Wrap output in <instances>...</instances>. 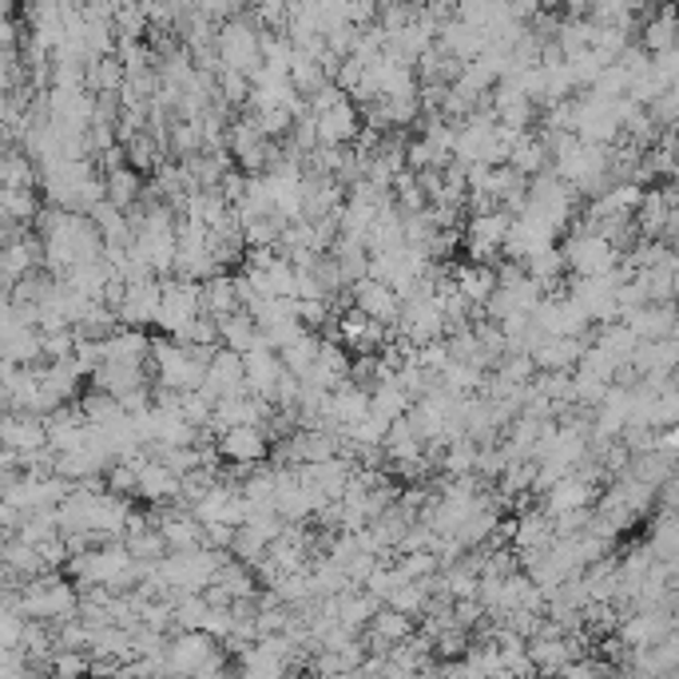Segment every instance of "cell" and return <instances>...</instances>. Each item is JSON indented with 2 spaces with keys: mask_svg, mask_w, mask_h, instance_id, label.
Listing matches in <instances>:
<instances>
[{
  "mask_svg": "<svg viewBox=\"0 0 679 679\" xmlns=\"http://www.w3.org/2000/svg\"><path fill=\"white\" fill-rule=\"evenodd\" d=\"M100 180H103V203H112L115 211L132 215L139 207V199H144V175H136L132 168H115L108 175H100Z\"/></svg>",
  "mask_w": 679,
  "mask_h": 679,
  "instance_id": "ac0fdd59",
  "label": "cell"
},
{
  "mask_svg": "<svg viewBox=\"0 0 679 679\" xmlns=\"http://www.w3.org/2000/svg\"><path fill=\"white\" fill-rule=\"evenodd\" d=\"M676 635V616L671 608H652V612H632L616 624V640L624 647H656L659 640Z\"/></svg>",
  "mask_w": 679,
  "mask_h": 679,
  "instance_id": "8992f818",
  "label": "cell"
},
{
  "mask_svg": "<svg viewBox=\"0 0 679 679\" xmlns=\"http://www.w3.org/2000/svg\"><path fill=\"white\" fill-rule=\"evenodd\" d=\"M505 168H513L521 180H532V175H541V171H548V151H544L541 136L536 132H529V136H521L517 144H513L509 159H505Z\"/></svg>",
  "mask_w": 679,
  "mask_h": 679,
  "instance_id": "44dd1931",
  "label": "cell"
},
{
  "mask_svg": "<svg viewBox=\"0 0 679 679\" xmlns=\"http://www.w3.org/2000/svg\"><path fill=\"white\" fill-rule=\"evenodd\" d=\"M203 394L211 402H223V397H243L247 394V382H243V354L235 350H223L219 346L211 354V362H207V374H203Z\"/></svg>",
  "mask_w": 679,
  "mask_h": 679,
  "instance_id": "ba28073f",
  "label": "cell"
},
{
  "mask_svg": "<svg viewBox=\"0 0 679 679\" xmlns=\"http://www.w3.org/2000/svg\"><path fill=\"white\" fill-rule=\"evenodd\" d=\"M580 350H584V342L541 338L529 350V358H532V366H536V374H572L580 362Z\"/></svg>",
  "mask_w": 679,
  "mask_h": 679,
  "instance_id": "5bb4252c",
  "label": "cell"
},
{
  "mask_svg": "<svg viewBox=\"0 0 679 679\" xmlns=\"http://www.w3.org/2000/svg\"><path fill=\"white\" fill-rule=\"evenodd\" d=\"M156 310H159V283L151 279V283L127 286L112 314L124 330H144V326H156Z\"/></svg>",
  "mask_w": 679,
  "mask_h": 679,
  "instance_id": "7c38bea8",
  "label": "cell"
},
{
  "mask_svg": "<svg viewBox=\"0 0 679 679\" xmlns=\"http://www.w3.org/2000/svg\"><path fill=\"white\" fill-rule=\"evenodd\" d=\"M409 406H413V402H409V397L397 390L394 378H385V382H378L374 390H370V413H378V418H385V421L406 418Z\"/></svg>",
  "mask_w": 679,
  "mask_h": 679,
  "instance_id": "603a6c76",
  "label": "cell"
},
{
  "mask_svg": "<svg viewBox=\"0 0 679 679\" xmlns=\"http://www.w3.org/2000/svg\"><path fill=\"white\" fill-rule=\"evenodd\" d=\"M366 413H370V390H362V385L354 382H342L338 390H330V418H334L338 433L346 425H358Z\"/></svg>",
  "mask_w": 679,
  "mask_h": 679,
  "instance_id": "d6986e66",
  "label": "cell"
},
{
  "mask_svg": "<svg viewBox=\"0 0 679 679\" xmlns=\"http://www.w3.org/2000/svg\"><path fill=\"white\" fill-rule=\"evenodd\" d=\"M624 326L632 330L635 342H659V338H676V310L671 306H640V310H628L620 318Z\"/></svg>",
  "mask_w": 679,
  "mask_h": 679,
  "instance_id": "9a60e30c",
  "label": "cell"
},
{
  "mask_svg": "<svg viewBox=\"0 0 679 679\" xmlns=\"http://www.w3.org/2000/svg\"><path fill=\"white\" fill-rule=\"evenodd\" d=\"M48 679H91V656L88 652H52L45 664Z\"/></svg>",
  "mask_w": 679,
  "mask_h": 679,
  "instance_id": "d4e9b609",
  "label": "cell"
},
{
  "mask_svg": "<svg viewBox=\"0 0 679 679\" xmlns=\"http://www.w3.org/2000/svg\"><path fill=\"white\" fill-rule=\"evenodd\" d=\"M449 279H453V286H457V295L473 306V310H481V306L489 303V295L497 291L493 267H477V262H453Z\"/></svg>",
  "mask_w": 679,
  "mask_h": 679,
  "instance_id": "2e32d148",
  "label": "cell"
},
{
  "mask_svg": "<svg viewBox=\"0 0 679 679\" xmlns=\"http://www.w3.org/2000/svg\"><path fill=\"white\" fill-rule=\"evenodd\" d=\"M521 267H524V274H529L532 283L541 286V295H553L556 286H560V279H565V255H560V247L532 250Z\"/></svg>",
  "mask_w": 679,
  "mask_h": 679,
  "instance_id": "ffe728a7",
  "label": "cell"
},
{
  "mask_svg": "<svg viewBox=\"0 0 679 679\" xmlns=\"http://www.w3.org/2000/svg\"><path fill=\"white\" fill-rule=\"evenodd\" d=\"M652 76H656L664 88H676V79H679V52H676V48H668V52H656V57H652Z\"/></svg>",
  "mask_w": 679,
  "mask_h": 679,
  "instance_id": "484cf974",
  "label": "cell"
},
{
  "mask_svg": "<svg viewBox=\"0 0 679 679\" xmlns=\"http://www.w3.org/2000/svg\"><path fill=\"white\" fill-rule=\"evenodd\" d=\"M21 616L36 624H64L76 616V589L57 572L21 584Z\"/></svg>",
  "mask_w": 679,
  "mask_h": 679,
  "instance_id": "6da1fadb",
  "label": "cell"
},
{
  "mask_svg": "<svg viewBox=\"0 0 679 679\" xmlns=\"http://www.w3.org/2000/svg\"><path fill=\"white\" fill-rule=\"evenodd\" d=\"M215 57H219V69L226 72H238V76H250V72L259 69V28L250 21V12L243 9L235 21L219 24V36H215Z\"/></svg>",
  "mask_w": 679,
  "mask_h": 679,
  "instance_id": "7a4b0ae2",
  "label": "cell"
},
{
  "mask_svg": "<svg viewBox=\"0 0 679 679\" xmlns=\"http://www.w3.org/2000/svg\"><path fill=\"white\" fill-rule=\"evenodd\" d=\"M136 501H148V505L180 501V477L171 473L168 465H159L148 457V461L136 469Z\"/></svg>",
  "mask_w": 679,
  "mask_h": 679,
  "instance_id": "e0dca14e",
  "label": "cell"
},
{
  "mask_svg": "<svg viewBox=\"0 0 679 679\" xmlns=\"http://www.w3.org/2000/svg\"><path fill=\"white\" fill-rule=\"evenodd\" d=\"M0 445L16 457H33V453L48 449V433H45V418H33V413H4L0 418Z\"/></svg>",
  "mask_w": 679,
  "mask_h": 679,
  "instance_id": "9c48e42d",
  "label": "cell"
},
{
  "mask_svg": "<svg viewBox=\"0 0 679 679\" xmlns=\"http://www.w3.org/2000/svg\"><path fill=\"white\" fill-rule=\"evenodd\" d=\"M318 346H322V334H303V338H298L295 346H286V350H279V362H283L286 374L303 382V378L310 374V366H314V358H318Z\"/></svg>",
  "mask_w": 679,
  "mask_h": 679,
  "instance_id": "cb8c5ba5",
  "label": "cell"
},
{
  "mask_svg": "<svg viewBox=\"0 0 679 679\" xmlns=\"http://www.w3.org/2000/svg\"><path fill=\"white\" fill-rule=\"evenodd\" d=\"M0 584H4V568H0Z\"/></svg>",
  "mask_w": 679,
  "mask_h": 679,
  "instance_id": "4316f807",
  "label": "cell"
},
{
  "mask_svg": "<svg viewBox=\"0 0 679 679\" xmlns=\"http://www.w3.org/2000/svg\"><path fill=\"white\" fill-rule=\"evenodd\" d=\"M560 255H565V271H572V279H604L620 267V250L608 247L601 235L592 231H572L565 243H556Z\"/></svg>",
  "mask_w": 679,
  "mask_h": 679,
  "instance_id": "3957f363",
  "label": "cell"
},
{
  "mask_svg": "<svg viewBox=\"0 0 679 679\" xmlns=\"http://www.w3.org/2000/svg\"><path fill=\"white\" fill-rule=\"evenodd\" d=\"M203 314V303H199V283H183V279H168L159 283V310H156V326L163 330L168 342H180L187 334L195 318Z\"/></svg>",
  "mask_w": 679,
  "mask_h": 679,
  "instance_id": "277c9868",
  "label": "cell"
},
{
  "mask_svg": "<svg viewBox=\"0 0 679 679\" xmlns=\"http://www.w3.org/2000/svg\"><path fill=\"white\" fill-rule=\"evenodd\" d=\"M362 132V112L350 100H338L330 112L314 115V136L318 148H350Z\"/></svg>",
  "mask_w": 679,
  "mask_h": 679,
  "instance_id": "52a82bcc",
  "label": "cell"
},
{
  "mask_svg": "<svg viewBox=\"0 0 679 679\" xmlns=\"http://www.w3.org/2000/svg\"><path fill=\"white\" fill-rule=\"evenodd\" d=\"M215 453L219 461L235 465V469H255V465H262L271 457V442L255 425H235V430H226L215 437Z\"/></svg>",
  "mask_w": 679,
  "mask_h": 679,
  "instance_id": "5b68a950",
  "label": "cell"
},
{
  "mask_svg": "<svg viewBox=\"0 0 679 679\" xmlns=\"http://www.w3.org/2000/svg\"><path fill=\"white\" fill-rule=\"evenodd\" d=\"M350 303L358 314H366L370 322H378V326H394L397 322V310H402V303H397V295L390 291V286L374 283V279H362V283L350 286Z\"/></svg>",
  "mask_w": 679,
  "mask_h": 679,
  "instance_id": "8fae6325",
  "label": "cell"
},
{
  "mask_svg": "<svg viewBox=\"0 0 679 679\" xmlns=\"http://www.w3.org/2000/svg\"><path fill=\"white\" fill-rule=\"evenodd\" d=\"M286 370L283 362H279V354L274 350H262V354H243V382H247V394L259 397V402H267L271 406V394L274 385L283 382Z\"/></svg>",
  "mask_w": 679,
  "mask_h": 679,
  "instance_id": "4fadbf2b",
  "label": "cell"
},
{
  "mask_svg": "<svg viewBox=\"0 0 679 679\" xmlns=\"http://www.w3.org/2000/svg\"><path fill=\"white\" fill-rule=\"evenodd\" d=\"M601 497V485H589V481H580V477H560L548 493L541 497V513L544 517H560V513H589Z\"/></svg>",
  "mask_w": 679,
  "mask_h": 679,
  "instance_id": "30bf717a",
  "label": "cell"
},
{
  "mask_svg": "<svg viewBox=\"0 0 679 679\" xmlns=\"http://www.w3.org/2000/svg\"><path fill=\"white\" fill-rule=\"evenodd\" d=\"M199 303H203V314L207 318H226L238 310V298H235V279L231 274H215V279H207L199 283Z\"/></svg>",
  "mask_w": 679,
  "mask_h": 679,
  "instance_id": "7402d4cb",
  "label": "cell"
}]
</instances>
